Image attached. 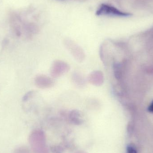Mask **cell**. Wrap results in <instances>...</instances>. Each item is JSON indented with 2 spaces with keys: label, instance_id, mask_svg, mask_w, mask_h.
I'll return each mask as SVG.
<instances>
[{
  "label": "cell",
  "instance_id": "obj_1",
  "mask_svg": "<svg viewBox=\"0 0 153 153\" xmlns=\"http://www.w3.org/2000/svg\"><path fill=\"white\" fill-rule=\"evenodd\" d=\"M70 70V66L66 62L56 60L53 62L50 69V75L53 78H57L67 73Z\"/></svg>",
  "mask_w": 153,
  "mask_h": 153
},
{
  "label": "cell",
  "instance_id": "obj_3",
  "mask_svg": "<svg viewBox=\"0 0 153 153\" xmlns=\"http://www.w3.org/2000/svg\"><path fill=\"white\" fill-rule=\"evenodd\" d=\"M65 47L74 59L79 62H82L85 59V54L84 51L80 46L71 41L65 42Z\"/></svg>",
  "mask_w": 153,
  "mask_h": 153
},
{
  "label": "cell",
  "instance_id": "obj_9",
  "mask_svg": "<svg viewBox=\"0 0 153 153\" xmlns=\"http://www.w3.org/2000/svg\"><path fill=\"white\" fill-rule=\"evenodd\" d=\"M32 94H33V91H30L27 94H26V95H25V97H24V98H23V100H24V101L27 100L30 97V96L32 95Z\"/></svg>",
  "mask_w": 153,
  "mask_h": 153
},
{
  "label": "cell",
  "instance_id": "obj_5",
  "mask_svg": "<svg viewBox=\"0 0 153 153\" xmlns=\"http://www.w3.org/2000/svg\"><path fill=\"white\" fill-rule=\"evenodd\" d=\"M87 79L91 84L96 86H100L102 85L104 82V75L101 71H94L90 73Z\"/></svg>",
  "mask_w": 153,
  "mask_h": 153
},
{
  "label": "cell",
  "instance_id": "obj_6",
  "mask_svg": "<svg viewBox=\"0 0 153 153\" xmlns=\"http://www.w3.org/2000/svg\"><path fill=\"white\" fill-rule=\"evenodd\" d=\"M72 80L76 86L83 87L85 84V81L83 76L79 73L75 72L73 74Z\"/></svg>",
  "mask_w": 153,
  "mask_h": 153
},
{
  "label": "cell",
  "instance_id": "obj_4",
  "mask_svg": "<svg viewBox=\"0 0 153 153\" xmlns=\"http://www.w3.org/2000/svg\"><path fill=\"white\" fill-rule=\"evenodd\" d=\"M35 84L36 86L40 89H48L54 85L55 82L51 77L44 74H39L36 76Z\"/></svg>",
  "mask_w": 153,
  "mask_h": 153
},
{
  "label": "cell",
  "instance_id": "obj_8",
  "mask_svg": "<svg viewBox=\"0 0 153 153\" xmlns=\"http://www.w3.org/2000/svg\"><path fill=\"white\" fill-rule=\"evenodd\" d=\"M127 153H137V151L134 146H129L128 147Z\"/></svg>",
  "mask_w": 153,
  "mask_h": 153
},
{
  "label": "cell",
  "instance_id": "obj_10",
  "mask_svg": "<svg viewBox=\"0 0 153 153\" xmlns=\"http://www.w3.org/2000/svg\"><path fill=\"white\" fill-rule=\"evenodd\" d=\"M148 109V111H149L150 112H153V101L152 102V103L150 104Z\"/></svg>",
  "mask_w": 153,
  "mask_h": 153
},
{
  "label": "cell",
  "instance_id": "obj_7",
  "mask_svg": "<svg viewBox=\"0 0 153 153\" xmlns=\"http://www.w3.org/2000/svg\"><path fill=\"white\" fill-rule=\"evenodd\" d=\"M70 118L71 120L76 124H80L82 122V120L79 118L81 116V113L77 110H73L71 111L70 113Z\"/></svg>",
  "mask_w": 153,
  "mask_h": 153
},
{
  "label": "cell",
  "instance_id": "obj_2",
  "mask_svg": "<svg viewBox=\"0 0 153 153\" xmlns=\"http://www.w3.org/2000/svg\"><path fill=\"white\" fill-rule=\"evenodd\" d=\"M96 15L98 16L110 15L118 17H128L130 16L131 14L121 11L113 6L102 4L96 11Z\"/></svg>",
  "mask_w": 153,
  "mask_h": 153
}]
</instances>
